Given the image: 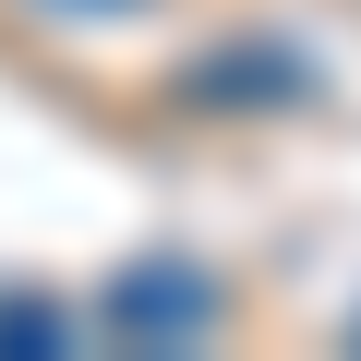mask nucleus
<instances>
[{
	"label": "nucleus",
	"instance_id": "obj_4",
	"mask_svg": "<svg viewBox=\"0 0 361 361\" xmlns=\"http://www.w3.org/2000/svg\"><path fill=\"white\" fill-rule=\"evenodd\" d=\"M37 13H73V25H109V13H145V0H37Z\"/></svg>",
	"mask_w": 361,
	"mask_h": 361
},
{
	"label": "nucleus",
	"instance_id": "obj_1",
	"mask_svg": "<svg viewBox=\"0 0 361 361\" xmlns=\"http://www.w3.org/2000/svg\"><path fill=\"white\" fill-rule=\"evenodd\" d=\"M217 325H229V289L205 265H180V253H133L97 289V337L109 349H205Z\"/></svg>",
	"mask_w": 361,
	"mask_h": 361
},
{
	"label": "nucleus",
	"instance_id": "obj_2",
	"mask_svg": "<svg viewBox=\"0 0 361 361\" xmlns=\"http://www.w3.org/2000/svg\"><path fill=\"white\" fill-rule=\"evenodd\" d=\"M289 97H313V73H301V49H277V37L205 49L193 73H180V109H289Z\"/></svg>",
	"mask_w": 361,
	"mask_h": 361
},
{
	"label": "nucleus",
	"instance_id": "obj_3",
	"mask_svg": "<svg viewBox=\"0 0 361 361\" xmlns=\"http://www.w3.org/2000/svg\"><path fill=\"white\" fill-rule=\"evenodd\" d=\"M73 337H97V313H73L49 289H0V349H73Z\"/></svg>",
	"mask_w": 361,
	"mask_h": 361
},
{
	"label": "nucleus",
	"instance_id": "obj_5",
	"mask_svg": "<svg viewBox=\"0 0 361 361\" xmlns=\"http://www.w3.org/2000/svg\"><path fill=\"white\" fill-rule=\"evenodd\" d=\"M349 349H361V313H349Z\"/></svg>",
	"mask_w": 361,
	"mask_h": 361
}]
</instances>
